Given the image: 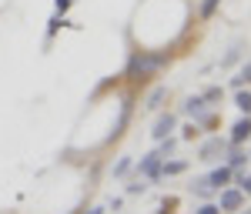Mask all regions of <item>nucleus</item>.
Wrapping results in <instances>:
<instances>
[{
  "instance_id": "obj_1",
  "label": "nucleus",
  "mask_w": 251,
  "mask_h": 214,
  "mask_svg": "<svg viewBox=\"0 0 251 214\" xmlns=\"http://www.w3.org/2000/svg\"><path fill=\"white\" fill-rule=\"evenodd\" d=\"M164 64H168V54L137 50V54H131V60H127V77H148V74H154L157 67H164Z\"/></svg>"
},
{
  "instance_id": "obj_2",
  "label": "nucleus",
  "mask_w": 251,
  "mask_h": 214,
  "mask_svg": "<svg viewBox=\"0 0 251 214\" xmlns=\"http://www.w3.org/2000/svg\"><path fill=\"white\" fill-rule=\"evenodd\" d=\"M161 164H164V154H161V151H151V154L141 157L137 174H144V177H161Z\"/></svg>"
},
{
  "instance_id": "obj_3",
  "label": "nucleus",
  "mask_w": 251,
  "mask_h": 214,
  "mask_svg": "<svg viewBox=\"0 0 251 214\" xmlns=\"http://www.w3.org/2000/svg\"><path fill=\"white\" fill-rule=\"evenodd\" d=\"M241 204H245V191H238V188H221V201H218L221 211H241Z\"/></svg>"
},
{
  "instance_id": "obj_4",
  "label": "nucleus",
  "mask_w": 251,
  "mask_h": 214,
  "mask_svg": "<svg viewBox=\"0 0 251 214\" xmlns=\"http://www.w3.org/2000/svg\"><path fill=\"white\" fill-rule=\"evenodd\" d=\"M231 177H234V171L225 164V167H214L211 174H208V184H211L214 191H221V188H228V184H231Z\"/></svg>"
},
{
  "instance_id": "obj_5",
  "label": "nucleus",
  "mask_w": 251,
  "mask_h": 214,
  "mask_svg": "<svg viewBox=\"0 0 251 214\" xmlns=\"http://www.w3.org/2000/svg\"><path fill=\"white\" fill-rule=\"evenodd\" d=\"M171 131H174V114H161L151 134H154V141H164V137H171Z\"/></svg>"
},
{
  "instance_id": "obj_6",
  "label": "nucleus",
  "mask_w": 251,
  "mask_h": 214,
  "mask_svg": "<svg viewBox=\"0 0 251 214\" xmlns=\"http://www.w3.org/2000/svg\"><path fill=\"white\" fill-rule=\"evenodd\" d=\"M225 147H228V144H225L221 137H214V141H208V144H201V161H214L218 154H225Z\"/></svg>"
},
{
  "instance_id": "obj_7",
  "label": "nucleus",
  "mask_w": 251,
  "mask_h": 214,
  "mask_svg": "<svg viewBox=\"0 0 251 214\" xmlns=\"http://www.w3.org/2000/svg\"><path fill=\"white\" fill-rule=\"evenodd\" d=\"M248 137H251V114L241 117V120L231 127V144H241V141H248Z\"/></svg>"
},
{
  "instance_id": "obj_8",
  "label": "nucleus",
  "mask_w": 251,
  "mask_h": 214,
  "mask_svg": "<svg viewBox=\"0 0 251 214\" xmlns=\"http://www.w3.org/2000/svg\"><path fill=\"white\" fill-rule=\"evenodd\" d=\"M184 114L204 117V97H188V100H184Z\"/></svg>"
},
{
  "instance_id": "obj_9",
  "label": "nucleus",
  "mask_w": 251,
  "mask_h": 214,
  "mask_svg": "<svg viewBox=\"0 0 251 214\" xmlns=\"http://www.w3.org/2000/svg\"><path fill=\"white\" fill-rule=\"evenodd\" d=\"M245 164H248V154L234 147V151H231V157H228V167H231V171H238V167H245Z\"/></svg>"
},
{
  "instance_id": "obj_10",
  "label": "nucleus",
  "mask_w": 251,
  "mask_h": 214,
  "mask_svg": "<svg viewBox=\"0 0 251 214\" xmlns=\"http://www.w3.org/2000/svg\"><path fill=\"white\" fill-rule=\"evenodd\" d=\"M184 167H188V161H168V164H161V174H181V171H184Z\"/></svg>"
},
{
  "instance_id": "obj_11",
  "label": "nucleus",
  "mask_w": 251,
  "mask_h": 214,
  "mask_svg": "<svg viewBox=\"0 0 251 214\" xmlns=\"http://www.w3.org/2000/svg\"><path fill=\"white\" fill-rule=\"evenodd\" d=\"M168 97V87H157V91H151V97H148V107L154 111V107H161V100Z\"/></svg>"
},
{
  "instance_id": "obj_12",
  "label": "nucleus",
  "mask_w": 251,
  "mask_h": 214,
  "mask_svg": "<svg viewBox=\"0 0 251 214\" xmlns=\"http://www.w3.org/2000/svg\"><path fill=\"white\" fill-rule=\"evenodd\" d=\"M234 104H238V107H241V111H245V114H251V94H248V91H241V94H238V100H234Z\"/></svg>"
},
{
  "instance_id": "obj_13",
  "label": "nucleus",
  "mask_w": 251,
  "mask_h": 214,
  "mask_svg": "<svg viewBox=\"0 0 251 214\" xmlns=\"http://www.w3.org/2000/svg\"><path fill=\"white\" fill-rule=\"evenodd\" d=\"M218 3H221V0H204V3H201V17L208 20L214 14V10H218Z\"/></svg>"
},
{
  "instance_id": "obj_14",
  "label": "nucleus",
  "mask_w": 251,
  "mask_h": 214,
  "mask_svg": "<svg viewBox=\"0 0 251 214\" xmlns=\"http://www.w3.org/2000/svg\"><path fill=\"white\" fill-rule=\"evenodd\" d=\"M211 191H214V188H211V184H208V177L194 184V194H201V197H208V194H211Z\"/></svg>"
},
{
  "instance_id": "obj_15",
  "label": "nucleus",
  "mask_w": 251,
  "mask_h": 214,
  "mask_svg": "<svg viewBox=\"0 0 251 214\" xmlns=\"http://www.w3.org/2000/svg\"><path fill=\"white\" fill-rule=\"evenodd\" d=\"M245 80H251V64H245V67H241V74L234 77V87H241Z\"/></svg>"
},
{
  "instance_id": "obj_16",
  "label": "nucleus",
  "mask_w": 251,
  "mask_h": 214,
  "mask_svg": "<svg viewBox=\"0 0 251 214\" xmlns=\"http://www.w3.org/2000/svg\"><path fill=\"white\" fill-rule=\"evenodd\" d=\"M234 181H238V191H248V194H251V177L248 174H238Z\"/></svg>"
},
{
  "instance_id": "obj_17",
  "label": "nucleus",
  "mask_w": 251,
  "mask_h": 214,
  "mask_svg": "<svg viewBox=\"0 0 251 214\" xmlns=\"http://www.w3.org/2000/svg\"><path fill=\"white\" fill-rule=\"evenodd\" d=\"M127 171H131V161H127V157H121V161L114 164V174H127Z\"/></svg>"
},
{
  "instance_id": "obj_18",
  "label": "nucleus",
  "mask_w": 251,
  "mask_h": 214,
  "mask_svg": "<svg viewBox=\"0 0 251 214\" xmlns=\"http://www.w3.org/2000/svg\"><path fill=\"white\" fill-rule=\"evenodd\" d=\"M198 214H221V208H218V204H201Z\"/></svg>"
},
{
  "instance_id": "obj_19",
  "label": "nucleus",
  "mask_w": 251,
  "mask_h": 214,
  "mask_svg": "<svg viewBox=\"0 0 251 214\" xmlns=\"http://www.w3.org/2000/svg\"><path fill=\"white\" fill-rule=\"evenodd\" d=\"M208 100H221V87H211V91L204 94V104H208Z\"/></svg>"
},
{
  "instance_id": "obj_20",
  "label": "nucleus",
  "mask_w": 251,
  "mask_h": 214,
  "mask_svg": "<svg viewBox=\"0 0 251 214\" xmlns=\"http://www.w3.org/2000/svg\"><path fill=\"white\" fill-rule=\"evenodd\" d=\"M67 7H71V0H57V14H64Z\"/></svg>"
},
{
  "instance_id": "obj_21",
  "label": "nucleus",
  "mask_w": 251,
  "mask_h": 214,
  "mask_svg": "<svg viewBox=\"0 0 251 214\" xmlns=\"http://www.w3.org/2000/svg\"><path fill=\"white\" fill-rule=\"evenodd\" d=\"M84 214H104V208H91V211H84Z\"/></svg>"
},
{
  "instance_id": "obj_22",
  "label": "nucleus",
  "mask_w": 251,
  "mask_h": 214,
  "mask_svg": "<svg viewBox=\"0 0 251 214\" xmlns=\"http://www.w3.org/2000/svg\"><path fill=\"white\" fill-rule=\"evenodd\" d=\"M248 214H251V211H248Z\"/></svg>"
}]
</instances>
